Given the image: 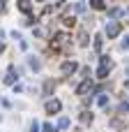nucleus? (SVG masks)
I'll return each instance as SVG.
<instances>
[{"mask_svg":"<svg viewBox=\"0 0 129 132\" xmlns=\"http://www.w3.org/2000/svg\"><path fill=\"white\" fill-rule=\"evenodd\" d=\"M67 42H69V37L65 32H58L55 39H53V49H62V46H67Z\"/></svg>","mask_w":129,"mask_h":132,"instance_id":"nucleus-1","label":"nucleus"},{"mask_svg":"<svg viewBox=\"0 0 129 132\" xmlns=\"http://www.w3.org/2000/svg\"><path fill=\"white\" fill-rule=\"evenodd\" d=\"M106 35H108V37H118V35H120V23H118V21H111V23L106 26Z\"/></svg>","mask_w":129,"mask_h":132,"instance_id":"nucleus-2","label":"nucleus"},{"mask_svg":"<svg viewBox=\"0 0 129 132\" xmlns=\"http://www.w3.org/2000/svg\"><path fill=\"white\" fill-rule=\"evenodd\" d=\"M90 90H92V81H90V79H85V81L76 88V95H85V93H90Z\"/></svg>","mask_w":129,"mask_h":132,"instance_id":"nucleus-3","label":"nucleus"},{"mask_svg":"<svg viewBox=\"0 0 129 132\" xmlns=\"http://www.w3.org/2000/svg\"><path fill=\"white\" fill-rule=\"evenodd\" d=\"M60 107H62V104H60L58 100H48V102H46V111H48V114H58Z\"/></svg>","mask_w":129,"mask_h":132,"instance_id":"nucleus-4","label":"nucleus"},{"mask_svg":"<svg viewBox=\"0 0 129 132\" xmlns=\"http://www.w3.org/2000/svg\"><path fill=\"white\" fill-rule=\"evenodd\" d=\"M76 67H78V65H76L74 60H72V63H62V74H74Z\"/></svg>","mask_w":129,"mask_h":132,"instance_id":"nucleus-5","label":"nucleus"},{"mask_svg":"<svg viewBox=\"0 0 129 132\" xmlns=\"http://www.w3.org/2000/svg\"><path fill=\"white\" fill-rule=\"evenodd\" d=\"M18 9H21V12H25V14H28V12H30V9H32V5H30V0H18Z\"/></svg>","mask_w":129,"mask_h":132,"instance_id":"nucleus-6","label":"nucleus"},{"mask_svg":"<svg viewBox=\"0 0 129 132\" xmlns=\"http://www.w3.org/2000/svg\"><path fill=\"white\" fill-rule=\"evenodd\" d=\"M53 90H55V84H53V81H46V84H44V95H51Z\"/></svg>","mask_w":129,"mask_h":132,"instance_id":"nucleus-7","label":"nucleus"},{"mask_svg":"<svg viewBox=\"0 0 129 132\" xmlns=\"http://www.w3.org/2000/svg\"><path fill=\"white\" fill-rule=\"evenodd\" d=\"M78 44H83V46L88 44V32H85V30H81V32H78Z\"/></svg>","mask_w":129,"mask_h":132,"instance_id":"nucleus-8","label":"nucleus"},{"mask_svg":"<svg viewBox=\"0 0 129 132\" xmlns=\"http://www.w3.org/2000/svg\"><path fill=\"white\" fill-rule=\"evenodd\" d=\"M106 74H108V67H106V65H99V70H97V77H99V79H104Z\"/></svg>","mask_w":129,"mask_h":132,"instance_id":"nucleus-9","label":"nucleus"},{"mask_svg":"<svg viewBox=\"0 0 129 132\" xmlns=\"http://www.w3.org/2000/svg\"><path fill=\"white\" fill-rule=\"evenodd\" d=\"M58 128H60V130H65V128H69V118H67V116H62V118L58 121Z\"/></svg>","mask_w":129,"mask_h":132,"instance_id":"nucleus-10","label":"nucleus"},{"mask_svg":"<svg viewBox=\"0 0 129 132\" xmlns=\"http://www.w3.org/2000/svg\"><path fill=\"white\" fill-rule=\"evenodd\" d=\"M90 5L95 7V9H104L106 5H104V0H90Z\"/></svg>","mask_w":129,"mask_h":132,"instance_id":"nucleus-11","label":"nucleus"},{"mask_svg":"<svg viewBox=\"0 0 129 132\" xmlns=\"http://www.w3.org/2000/svg\"><path fill=\"white\" fill-rule=\"evenodd\" d=\"M90 121H92V116H90L88 111H83V114H81V123H85V125H88Z\"/></svg>","mask_w":129,"mask_h":132,"instance_id":"nucleus-12","label":"nucleus"},{"mask_svg":"<svg viewBox=\"0 0 129 132\" xmlns=\"http://www.w3.org/2000/svg\"><path fill=\"white\" fill-rule=\"evenodd\" d=\"M30 67H32V70H39V67H42V63H39L37 58H30Z\"/></svg>","mask_w":129,"mask_h":132,"instance_id":"nucleus-13","label":"nucleus"},{"mask_svg":"<svg viewBox=\"0 0 129 132\" xmlns=\"http://www.w3.org/2000/svg\"><path fill=\"white\" fill-rule=\"evenodd\" d=\"M5 81H7V84H14V70H9V72H7V77H5Z\"/></svg>","mask_w":129,"mask_h":132,"instance_id":"nucleus-14","label":"nucleus"},{"mask_svg":"<svg viewBox=\"0 0 129 132\" xmlns=\"http://www.w3.org/2000/svg\"><path fill=\"white\" fill-rule=\"evenodd\" d=\"M99 49H102V37L97 35V37H95V51H99Z\"/></svg>","mask_w":129,"mask_h":132,"instance_id":"nucleus-15","label":"nucleus"},{"mask_svg":"<svg viewBox=\"0 0 129 132\" xmlns=\"http://www.w3.org/2000/svg\"><path fill=\"white\" fill-rule=\"evenodd\" d=\"M83 9H85L83 2H76V5H74V12H83Z\"/></svg>","mask_w":129,"mask_h":132,"instance_id":"nucleus-16","label":"nucleus"},{"mask_svg":"<svg viewBox=\"0 0 129 132\" xmlns=\"http://www.w3.org/2000/svg\"><path fill=\"white\" fill-rule=\"evenodd\" d=\"M120 14H122V9H111L108 12V16H120Z\"/></svg>","mask_w":129,"mask_h":132,"instance_id":"nucleus-17","label":"nucleus"},{"mask_svg":"<svg viewBox=\"0 0 129 132\" xmlns=\"http://www.w3.org/2000/svg\"><path fill=\"white\" fill-rule=\"evenodd\" d=\"M65 26H74V16H65Z\"/></svg>","mask_w":129,"mask_h":132,"instance_id":"nucleus-18","label":"nucleus"},{"mask_svg":"<svg viewBox=\"0 0 129 132\" xmlns=\"http://www.w3.org/2000/svg\"><path fill=\"white\" fill-rule=\"evenodd\" d=\"M97 102H99V104H102V107H106V102H108V97H106V95H102V97H99V100H97Z\"/></svg>","mask_w":129,"mask_h":132,"instance_id":"nucleus-19","label":"nucleus"},{"mask_svg":"<svg viewBox=\"0 0 129 132\" xmlns=\"http://www.w3.org/2000/svg\"><path fill=\"white\" fill-rule=\"evenodd\" d=\"M120 111H122V114H125V111H129V102H122V104H120Z\"/></svg>","mask_w":129,"mask_h":132,"instance_id":"nucleus-20","label":"nucleus"},{"mask_svg":"<svg viewBox=\"0 0 129 132\" xmlns=\"http://www.w3.org/2000/svg\"><path fill=\"white\" fill-rule=\"evenodd\" d=\"M30 132H39V125H37V123H32V125H30Z\"/></svg>","mask_w":129,"mask_h":132,"instance_id":"nucleus-21","label":"nucleus"},{"mask_svg":"<svg viewBox=\"0 0 129 132\" xmlns=\"http://www.w3.org/2000/svg\"><path fill=\"white\" fill-rule=\"evenodd\" d=\"M44 132H55V130H53V125H48V123H46V125H44Z\"/></svg>","mask_w":129,"mask_h":132,"instance_id":"nucleus-22","label":"nucleus"},{"mask_svg":"<svg viewBox=\"0 0 129 132\" xmlns=\"http://www.w3.org/2000/svg\"><path fill=\"white\" fill-rule=\"evenodd\" d=\"M2 12H5V2L0 0V14H2Z\"/></svg>","mask_w":129,"mask_h":132,"instance_id":"nucleus-23","label":"nucleus"},{"mask_svg":"<svg viewBox=\"0 0 129 132\" xmlns=\"http://www.w3.org/2000/svg\"><path fill=\"white\" fill-rule=\"evenodd\" d=\"M2 51H5V44H0V53H2Z\"/></svg>","mask_w":129,"mask_h":132,"instance_id":"nucleus-24","label":"nucleus"},{"mask_svg":"<svg viewBox=\"0 0 129 132\" xmlns=\"http://www.w3.org/2000/svg\"><path fill=\"white\" fill-rule=\"evenodd\" d=\"M127 86H129V70H127Z\"/></svg>","mask_w":129,"mask_h":132,"instance_id":"nucleus-25","label":"nucleus"},{"mask_svg":"<svg viewBox=\"0 0 129 132\" xmlns=\"http://www.w3.org/2000/svg\"><path fill=\"white\" fill-rule=\"evenodd\" d=\"M39 2H44V0H39Z\"/></svg>","mask_w":129,"mask_h":132,"instance_id":"nucleus-26","label":"nucleus"}]
</instances>
